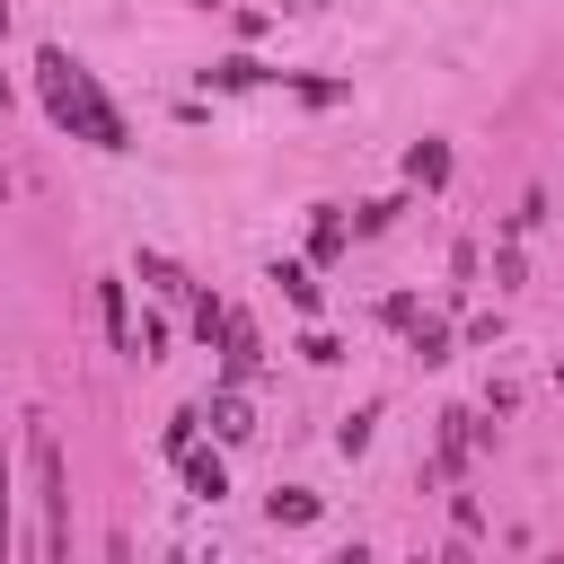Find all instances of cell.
Wrapping results in <instances>:
<instances>
[{
	"label": "cell",
	"mask_w": 564,
	"mask_h": 564,
	"mask_svg": "<svg viewBox=\"0 0 564 564\" xmlns=\"http://www.w3.org/2000/svg\"><path fill=\"white\" fill-rule=\"evenodd\" d=\"M35 88H44V115H53L62 132H88L97 150H132L123 115H115V106L97 97V79H88V70H79V62L62 53V44H44V53H35Z\"/></svg>",
	"instance_id": "obj_1"
},
{
	"label": "cell",
	"mask_w": 564,
	"mask_h": 564,
	"mask_svg": "<svg viewBox=\"0 0 564 564\" xmlns=\"http://www.w3.org/2000/svg\"><path fill=\"white\" fill-rule=\"evenodd\" d=\"M35 494H44V555H70V494H62V449L35 432Z\"/></svg>",
	"instance_id": "obj_2"
},
{
	"label": "cell",
	"mask_w": 564,
	"mask_h": 564,
	"mask_svg": "<svg viewBox=\"0 0 564 564\" xmlns=\"http://www.w3.org/2000/svg\"><path fill=\"white\" fill-rule=\"evenodd\" d=\"M97 317H106L115 352H141V335H132V308H123V282H97Z\"/></svg>",
	"instance_id": "obj_3"
},
{
	"label": "cell",
	"mask_w": 564,
	"mask_h": 564,
	"mask_svg": "<svg viewBox=\"0 0 564 564\" xmlns=\"http://www.w3.org/2000/svg\"><path fill=\"white\" fill-rule=\"evenodd\" d=\"M176 458H185V485H194L203 502H220V494H229V476H220V458H212V449H194V441H185Z\"/></svg>",
	"instance_id": "obj_4"
},
{
	"label": "cell",
	"mask_w": 564,
	"mask_h": 564,
	"mask_svg": "<svg viewBox=\"0 0 564 564\" xmlns=\"http://www.w3.org/2000/svg\"><path fill=\"white\" fill-rule=\"evenodd\" d=\"M212 432H229V441H247V432H256V423H247V397H238V388H220V397H212Z\"/></svg>",
	"instance_id": "obj_5"
},
{
	"label": "cell",
	"mask_w": 564,
	"mask_h": 564,
	"mask_svg": "<svg viewBox=\"0 0 564 564\" xmlns=\"http://www.w3.org/2000/svg\"><path fill=\"white\" fill-rule=\"evenodd\" d=\"M264 511H273V520H291V529H300V520H317V494H308V485H282V494H273V502H264Z\"/></svg>",
	"instance_id": "obj_6"
},
{
	"label": "cell",
	"mask_w": 564,
	"mask_h": 564,
	"mask_svg": "<svg viewBox=\"0 0 564 564\" xmlns=\"http://www.w3.org/2000/svg\"><path fill=\"white\" fill-rule=\"evenodd\" d=\"M405 176H423V185H441V176H449V150H441V141H423V150H405Z\"/></svg>",
	"instance_id": "obj_7"
},
{
	"label": "cell",
	"mask_w": 564,
	"mask_h": 564,
	"mask_svg": "<svg viewBox=\"0 0 564 564\" xmlns=\"http://www.w3.org/2000/svg\"><path fill=\"white\" fill-rule=\"evenodd\" d=\"M273 282H282L300 308H317V282H308V264H273Z\"/></svg>",
	"instance_id": "obj_8"
},
{
	"label": "cell",
	"mask_w": 564,
	"mask_h": 564,
	"mask_svg": "<svg viewBox=\"0 0 564 564\" xmlns=\"http://www.w3.org/2000/svg\"><path fill=\"white\" fill-rule=\"evenodd\" d=\"M370 423H379V414H344V432H335V449H344V458H361V449H370Z\"/></svg>",
	"instance_id": "obj_9"
},
{
	"label": "cell",
	"mask_w": 564,
	"mask_h": 564,
	"mask_svg": "<svg viewBox=\"0 0 564 564\" xmlns=\"http://www.w3.org/2000/svg\"><path fill=\"white\" fill-rule=\"evenodd\" d=\"M256 79H264V62H247V53H229V62H220V88H256Z\"/></svg>",
	"instance_id": "obj_10"
},
{
	"label": "cell",
	"mask_w": 564,
	"mask_h": 564,
	"mask_svg": "<svg viewBox=\"0 0 564 564\" xmlns=\"http://www.w3.org/2000/svg\"><path fill=\"white\" fill-rule=\"evenodd\" d=\"M0 555H9V432H0Z\"/></svg>",
	"instance_id": "obj_11"
}]
</instances>
